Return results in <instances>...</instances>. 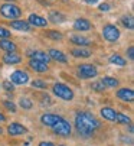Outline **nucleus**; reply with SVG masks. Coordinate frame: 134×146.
Instances as JSON below:
<instances>
[{
  "mask_svg": "<svg viewBox=\"0 0 134 146\" xmlns=\"http://www.w3.org/2000/svg\"><path fill=\"white\" fill-rule=\"evenodd\" d=\"M61 119H62V117L58 116V114H49V113H46V114H43V116L40 117V123L43 124V126L52 127L53 124H55L58 120H61Z\"/></svg>",
  "mask_w": 134,
  "mask_h": 146,
  "instance_id": "obj_13",
  "label": "nucleus"
},
{
  "mask_svg": "<svg viewBox=\"0 0 134 146\" xmlns=\"http://www.w3.org/2000/svg\"><path fill=\"white\" fill-rule=\"evenodd\" d=\"M92 28L91 22L88 19H84V17H79L74 22V29L75 31H79V32H85V31H89Z\"/></svg>",
  "mask_w": 134,
  "mask_h": 146,
  "instance_id": "obj_10",
  "label": "nucleus"
},
{
  "mask_svg": "<svg viewBox=\"0 0 134 146\" xmlns=\"http://www.w3.org/2000/svg\"><path fill=\"white\" fill-rule=\"evenodd\" d=\"M49 58L53 59V61H58V62H62V64H65L66 61H68V56H66L62 51H58V49H51L48 52Z\"/></svg>",
  "mask_w": 134,
  "mask_h": 146,
  "instance_id": "obj_16",
  "label": "nucleus"
},
{
  "mask_svg": "<svg viewBox=\"0 0 134 146\" xmlns=\"http://www.w3.org/2000/svg\"><path fill=\"white\" fill-rule=\"evenodd\" d=\"M127 54H128V58H130V59H134V48H133V46H130V48L127 49Z\"/></svg>",
  "mask_w": 134,
  "mask_h": 146,
  "instance_id": "obj_35",
  "label": "nucleus"
},
{
  "mask_svg": "<svg viewBox=\"0 0 134 146\" xmlns=\"http://www.w3.org/2000/svg\"><path fill=\"white\" fill-rule=\"evenodd\" d=\"M120 35H121V32L116 25H105L102 28V36L108 42H116V40H118Z\"/></svg>",
  "mask_w": 134,
  "mask_h": 146,
  "instance_id": "obj_6",
  "label": "nucleus"
},
{
  "mask_svg": "<svg viewBox=\"0 0 134 146\" xmlns=\"http://www.w3.org/2000/svg\"><path fill=\"white\" fill-rule=\"evenodd\" d=\"M19 106H20L22 109H25V110H29V109H32V107H33V101H32L30 98L22 97V98L19 100Z\"/></svg>",
  "mask_w": 134,
  "mask_h": 146,
  "instance_id": "obj_25",
  "label": "nucleus"
},
{
  "mask_svg": "<svg viewBox=\"0 0 134 146\" xmlns=\"http://www.w3.org/2000/svg\"><path fill=\"white\" fill-rule=\"evenodd\" d=\"M10 28L16 29V31H22V32H30L32 31V26L29 25L28 20H12Z\"/></svg>",
  "mask_w": 134,
  "mask_h": 146,
  "instance_id": "obj_9",
  "label": "nucleus"
},
{
  "mask_svg": "<svg viewBox=\"0 0 134 146\" xmlns=\"http://www.w3.org/2000/svg\"><path fill=\"white\" fill-rule=\"evenodd\" d=\"M59 146H66V145H59Z\"/></svg>",
  "mask_w": 134,
  "mask_h": 146,
  "instance_id": "obj_40",
  "label": "nucleus"
},
{
  "mask_svg": "<svg viewBox=\"0 0 134 146\" xmlns=\"http://www.w3.org/2000/svg\"><path fill=\"white\" fill-rule=\"evenodd\" d=\"M102 84L105 86V87H110V88H116V87H118V80L117 78H113V77H104L102 80Z\"/></svg>",
  "mask_w": 134,
  "mask_h": 146,
  "instance_id": "obj_24",
  "label": "nucleus"
},
{
  "mask_svg": "<svg viewBox=\"0 0 134 146\" xmlns=\"http://www.w3.org/2000/svg\"><path fill=\"white\" fill-rule=\"evenodd\" d=\"M28 22H29L30 26H36V28H45V26L48 25V20H46V19L42 17V16H39V15H35V13H32V15L29 16Z\"/></svg>",
  "mask_w": 134,
  "mask_h": 146,
  "instance_id": "obj_8",
  "label": "nucleus"
},
{
  "mask_svg": "<svg viewBox=\"0 0 134 146\" xmlns=\"http://www.w3.org/2000/svg\"><path fill=\"white\" fill-rule=\"evenodd\" d=\"M116 114H117V111H116L114 109H111V107H104V109H101V116H102L105 120L114 121V120H116Z\"/></svg>",
  "mask_w": 134,
  "mask_h": 146,
  "instance_id": "obj_21",
  "label": "nucleus"
},
{
  "mask_svg": "<svg viewBox=\"0 0 134 146\" xmlns=\"http://www.w3.org/2000/svg\"><path fill=\"white\" fill-rule=\"evenodd\" d=\"M2 87H3V90H6L7 93H13V91H15V84H13V82H12L10 80H6V81H3Z\"/></svg>",
  "mask_w": 134,
  "mask_h": 146,
  "instance_id": "obj_30",
  "label": "nucleus"
},
{
  "mask_svg": "<svg viewBox=\"0 0 134 146\" xmlns=\"http://www.w3.org/2000/svg\"><path fill=\"white\" fill-rule=\"evenodd\" d=\"M39 146H55V145H53L52 142H40Z\"/></svg>",
  "mask_w": 134,
  "mask_h": 146,
  "instance_id": "obj_36",
  "label": "nucleus"
},
{
  "mask_svg": "<svg viewBox=\"0 0 134 146\" xmlns=\"http://www.w3.org/2000/svg\"><path fill=\"white\" fill-rule=\"evenodd\" d=\"M52 130L53 133H56L58 136H62V137H69L71 136V132H72V127H71V123L65 119H61L58 120L53 126H52Z\"/></svg>",
  "mask_w": 134,
  "mask_h": 146,
  "instance_id": "obj_3",
  "label": "nucleus"
},
{
  "mask_svg": "<svg viewBox=\"0 0 134 146\" xmlns=\"http://www.w3.org/2000/svg\"><path fill=\"white\" fill-rule=\"evenodd\" d=\"M91 88L92 90H95V91H98V93H102V91H105V86L102 84V81L100 80V81H94L92 84H91Z\"/></svg>",
  "mask_w": 134,
  "mask_h": 146,
  "instance_id": "obj_29",
  "label": "nucleus"
},
{
  "mask_svg": "<svg viewBox=\"0 0 134 146\" xmlns=\"http://www.w3.org/2000/svg\"><path fill=\"white\" fill-rule=\"evenodd\" d=\"M75 127L77 132L84 136V137H91L95 130H98L101 127V123L100 120L92 116L91 113H86V111H79L75 116Z\"/></svg>",
  "mask_w": 134,
  "mask_h": 146,
  "instance_id": "obj_1",
  "label": "nucleus"
},
{
  "mask_svg": "<svg viewBox=\"0 0 134 146\" xmlns=\"http://www.w3.org/2000/svg\"><path fill=\"white\" fill-rule=\"evenodd\" d=\"M32 87H35V88H40V90H45L48 87V84L45 81H42V80H35V81H32Z\"/></svg>",
  "mask_w": 134,
  "mask_h": 146,
  "instance_id": "obj_31",
  "label": "nucleus"
},
{
  "mask_svg": "<svg viewBox=\"0 0 134 146\" xmlns=\"http://www.w3.org/2000/svg\"><path fill=\"white\" fill-rule=\"evenodd\" d=\"M71 42L78 45V46H88V45H91V40H89L88 38H85V36H81V35L71 36Z\"/></svg>",
  "mask_w": 134,
  "mask_h": 146,
  "instance_id": "obj_18",
  "label": "nucleus"
},
{
  "mask_svg": "<svg viewBox=\"0 0 134 146\" xmlns=\"http://www.w3.org/2000/svg\"><path fill=\"white\" fill-rule=\"evenodd\" d=\"M29 67L36 71V72H46L49 70L48 64H45V62H40V61H36V59H30L29 61Z\"/></svg>",
  "mask_w": 134,
  "mask_h": 146,
  "instance_id": "obj_15",
  "label": "nucleus"
},
{
  "mask_svg": "<svg viewBox=\"0 0 134 146\" xmlns=\"http://www.w3.org/2000/svg\"><path fill=\"white\" fill-rule=\"evenodd\" d=\"M26 132H28V129L25 126H22L20 123H12V124H9V127H7V133L10 136H20V135H23Z\"/></svg>",
  "mask_w": 134,
  "mask_h": 146,
  "instance_id": "obj_11",
  "label": "nucleus"
},
{
  "mask_svg": "<svg viewBox=\"0 0 134 146\" xmlns=\"http://www.w3.org/2000/svg\"><path fill=\"white\" fill-rule=\"evenodd\" d=\"M117 97L123 101H127V103H133L134 100V91L131 88H120L117 91Z\"/></svg>",
  "mask_w": 134,
  "mask_h": 146,
  "instance_id": "obj_14",
  "label": "nucleus"
},
{
  "mask_svg": "<svg viewBox=\"0 0 134 146\" xmlns=\"http://www.w3.org/2000/svg\"><path fill=\"white\" fill-rule=\"evenodd\" d=\"M110 62L111 64H114V65H117V67H125V64H127V61L121 56V55H118V54H113L110 56Z\"/></svg>",
  "mask_w": 134,
  "mask_h": 146,
  "instance_id": "obj_23",
  "label": "nucleus"
},
{
  "mask_svg": "<svg viewBox=\"0 0 134 146\" xmlns=\"http://www.w3.org/2000/svg\"><path fill=\"white\" fill-rule=\"evenodd\" d=\"M5 120H6V117H5L2 113H0V121H5Z\"/></svg>",
  "mask_w": 134,
  "mask_h": 146,
  "instance_id": "obj_38",
  "label": "nucleus"
},
{
  "mask_svg": "<svg viewBox=\"0 0 134 146\" xmlns=\"http://www.w3.org/2000/svg\"><path fill=\"white\" fill-rule=\"evenodd\" d=\"M32 59H36V61H40V62H45V64H48V62L51 61L49 55L46 52H42V51H33L30 54Z\"/></svg>",
  "mask_w": 134,
  "mask_h": 146,
  "instance_id": "obj_20",
  "label": "nucleus"
},
{
  "mask_svg": "<svg viewBox=\"0 0 134 146\" xmlns=\"http://www.w3.org/2000/svg\"><path fill=\"white\" fill-rule=\"evenodd\" d=\"M49 20L52 23H63L66 20V16L61 12H51L49 13Z\"/></svg>",
  "mask_w": 134,
  "mask_h": 146,
  "instance_id": "obj_22",
  "label": "nucleus"
},
{
  "mask_svg": "<svg viewBox=\"0 0 134 146\" xmlns=\"http://www.w3.org/2000/svg\"><path fill=\"white\" fill-rule=\"evenodd\" d=\"M0 15H2L3 17H6V19L13 20V19H17L22 15V10H20V7L17 5L9 2V3H5V5L0 6Z\"/></svg>",
  "mask_w": 134,
  "mask_h": 146,
  "instance_id": "obj_2",
  "label": "nucleus"
},
{
  "mask_svg": "<svg viewBox=\"0 0 134 146\" xmlns=\"http://www.w3.org/2000/svg\"><path fill=\"white\" fill-rule=\"evenodd\" d=\"M10 81L13 82V84H17V86L28 84V82H29V74H28L26 71L17 70V71H15V72L10 75Z\"/></svg>",
  "mask_w": 134,
  "mask_h": 146,
  "instance_id": "obj_7",
  "label": "nucleus"
},
{
  "mask_svg": "<svg viewBox=\"0 0 134 146\" xmlns=\"http://www.w3.org/2000/svg\"><path fill=\"white\" fill-rule=\"evenodd\" d=\"M3 106H5L9 111H12V113H16V110H17L16 106H15V103H13V101H9V100H5V101H3Z\"/></svg>",
  "mask_w": 134,
  "mask_h": 146,
  "instance_id": "obj_32",
  "label": "nucleus"
},
{
  "mask_svg": "<svg viewBox=\"0 0 134 146\" xmlns=\"http://www.w3.org/2000/svg\"><path fill=\"white\" fill-rule=\"evenodd\" d=\"M78 75L82 80L95 78L98 75V70L92 64H81V65H78Z\"/></svg>",
  "mask_w": 134,
  "mask_h": 146,
  "instance_id": "obj_5",
  "label": "nucleus"
},
{
  "mask_svg": "<svg viewBox=\"0 0 134 146\" xmlns=\"http://www.w3.org/2000/svg\"><path fill=\"white\" fill-rule=\"evenodd\" d=\"M71 54L75 56V58H89L92 55V52L89 51V49H85V48H74L72 51H71Z\"/></svg>",
  "mask_w": 134,
  "mask_h": 146,
  "instance_id": "obj_19",
  "label": "nucleus"
},
{
  "mask_svg": "<svg viewBox=\"0 0 134 146\" xmlns=\"http://www.w3.org/2000/svg\"><path fill=\"white\" fill-rule=\"evenodd\" d=\"M0 49H3L6 52H16L17 46L12 42V40H9L7 38H5V39H0Z\"/></svg>",
  "mask_w": 134,
  "mask_h": 146,
  "instance_id": "obj_17",
  "label": "nucleus"
},
{
  "mask_svg": "<svg viewBox=\"0 0 134 146\" xmlns=\"http://www.w3.org/2000/svg\"><path fill=\"white\" fill-rule=\"evenodd\" d=\"M52 93L58 97V98H62V100H66L69 101L74 98V91L66 86V84H62V82H58L52 87Z\"/></svg>",
  "mask_w": 134,
  "mask_h": 146,
  "instance_id": "obj_4",
  "label": "nucleus"
},
{
  "mask_svg": "<svg viewBox=\"0 0 134 146\" xmlns=\"http://www.w3.org/2000/svg\"><path fill=\"white\" fill-rule=\"evenodd\" d=\"M12 32H9V29L0 26V39H5V38H10Z\"/></svg>",
  "mask_w": 134,
  "mask_h": 146,
  "instance_id": "obj_33",
  "label": "nucleus"
},
{
  "mask_svg": "<svg viewBox=\"0 0 134 146\" xmlns=\"http://www.w3.org/2000/svg\"><path fill=\"white\" fill-rule=\"evenodd\" d=\"M100 10H101V12H108V10H110V5H108V3H102V5L100 6Z\"/></svg>",
  "mask_w": 134,
  "mask_h": 146,
  "instance_id": "obj_34",
  "label": "nucleus"
},
{
  "mask_svg": "<svg viewBox=\"0 0 134 146\" xmlns=\"http://www.w3.org/2000/svg\"><path fill=\"white\" fill-rule=\"evenodd\" d=\"M121 23L127 28V29H133L134 28V20L131 16H123L121 17Z\"/></svg>",
  "mask_w": 134,
  "mask_h": 146,
  "instance_id": "obj_28",
  "label": "nucleus"
},
{
  "mask_svg": "<svg viewBox=\"0 0 134 146\" xmlns=\"http://www.w3.org/2000/svg\"><path fill=\"white\" fill-rule=\"evenodd\" d=\"M114 121H117V123H120V124H130V123H131V119H130L128 116H125V114L117 111V114H116V120H114Z\"/></svg>",
  "mask_w": 134,
  "mask_h": 146,
  "instance_id": "obj_26",
  "label": "nucleus"
},
{
  "mask_svg": "<svg viewBox=\"0 0 134 146\" xmlns=\"http://www.w3.org/2000/svg\"><path fill=\"white\" fill-rule=\"evenodd\" d=\"M0 135H3V129L2 127H0Z\"/></svg>",
  "mask_w": 134,
  "mask_h": 146,
  "instance_id": "obj_39",
  "label": "nucleus"
},
{
  "mask_svg": "<svg viewBox=\"0 0 134 146\" xmlns=\"http://www.w3.org/2000/svg\"><path fill=\"white\" fill-rule=\"evenodd\" d=\"M97 2H100V0H85V3H88V5H95Z\"/></svg>",
  "mask_w": 134,
  "mask_h": 146,
  "instance_id": "obj_37",
  "label": "nucleus"
},
{
  "mask_svg": "<svg viewBox=\"0 0 134 146\" xmlns=\"http://www.w3.org/2000/svg\"><path fill=\"white\" fill-rule=\"evenodd\" d=\"M3 62L7 64V65L20 64V62H22V56L17 52H6V55H3Z\"/></svg>",
  "mask_w": 134,
  "mask_h": 146,
  "instance_id": "obj_12",
  "label": "nucleus"
},
{
  "mask_svg": "<svg viewBox=\"0 0 134 146\" xmlns=\"http://www.w3.org/2000/svg\"><path fill=\"white\" fill-rule=\"evenodd\" d=\"M45 36L49 38V39H53V40H61L63 38V35L58 31H46L45 32Z\"/></svg>",
  "mask_w": 134,
  "mask_h": 146,
  "instance_id": "obj_27",
  "label": "nucleus"
}]
</instances>
